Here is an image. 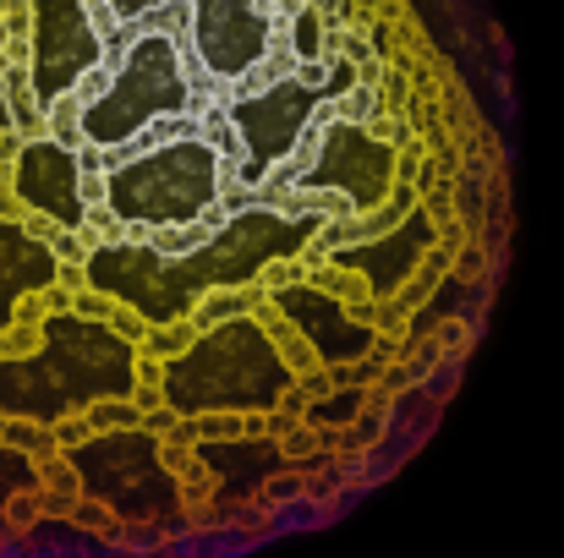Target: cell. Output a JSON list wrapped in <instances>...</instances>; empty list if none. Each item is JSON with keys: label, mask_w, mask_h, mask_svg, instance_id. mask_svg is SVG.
I'll list each match as a JSON object with an SVG mask.
<instances>
[]
</instances>
